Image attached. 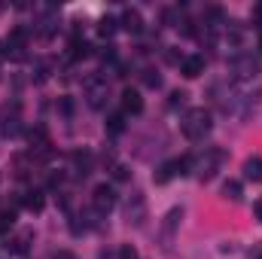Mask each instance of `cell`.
I'll return each mask as SVG.
<instances>
[{
    "label": "cell",
    "mask_w": 262,
    "mask_h": 259,
    "mask_svg": "<svg viewBox=\"0 0 262 259\" xmlns=\"http://www.w3.org/2000/svg\"><path fill=\"white\" fill-rule=\"evenodd\" d=\"M223 162H226V149L223 146H207L195 162H192V171H195V177L201 183H207V180H213L220 174Z\"/></svg>",
    "instance_id": "6da1fadb"
},
{
    "label": "cell",
    "mask_w": 262,
    "mask_h": 259,
    "mask_svg": "<svg viewBox=\"0 0 262 259\" xmlns=\"http://www.w3.org/2000/svg\"><path fill=\"white\" fill-rule=\"evenodd\" d=\"M210 128H213V119H210V110H204V107H195L183 116V134L189 140H204Z\"/></svg>",
    "instance_id": "7a4b0ae2"
},
{
    "label": "cell",
    "mask_w": 262,
    "mask_h": 259,
    "mask_svg": "<svg viewBox=\"0 0 262 259\" xmlns=\"http://www.w3.org/2000/svg\"><path fill=\"white\" fill-rule=\"evenodd\" d=\"M107 98H110V85H107V76H101V73L89 76V79H85V101H89V107L101 110V107L107 104Z\"/></svg>",
    "instance_id": "3957f363"
},
{
    "label": "cell",
    "mask_w": 262,
    "mask_h": 259,
    "mask_svg": "<svg viewBox=\"0 0 262 259\" xmlns=\"http://www.w3.org/2000/svg\"><path fill=\"white\" fill-rule=\"evenodd\" d=\"M92 207H95V213H98V217H107V213L116 207V189H113V186H107V183L95 186V192H92Z\"/></svg>",
    "instance_id": "277c9868"
},
{
    "label": "cell",
    "mask_w": 262,
    "mask_h": 259,
    "mask_svg": "<svg viewBox=\"0 0 262 259\" xmlns=\"http://www.w3.org/2000/svg\"><path fill=\"white\" fill-rule=\"evenodd\" d=\"M180 220H183V210H180V207L168 210V217H165V223H162V232H159V244H162V250H171V244H174V235H177V226H180Z\"/></svg>",
    "instance_id": "5b68a950"
},
{
    "label": "cell",
    "mask_w": 262,
    "mask_h": 259,
    "mask_svg": "<svg viewBox=\"0 0 262 259\" xmlns=\"http://www.w3.org/2000/svg\"><path fill=\"white\" fill-rule=\"evenodd\" d=\"M28 143H31V156L37 153L40 159H49L52 156V140H49V134L43 125H34V128L28 131Z\"/></svg>",
    "instance_id": "8992f818"
},
{
    "label": "cell",
    "mask_w": 262,
    "mask_h": 259,
    "mask_svg": "<svg viewBox=\"0 0 262 259\" xmlns=\"http://www.w3.org/2000/svg\"><path fill=\"white\" fill-rule=\"evenodd\" d=\"M143 220H146V198H143V192H134L128 198V204H125V223L140 229Z\"/></svg>",
    "instance_id": "52a82bcc"
},
{
    "label": "cell",
    "mask_w": 262,
    "mask_h": 259,
    "mask_svg": "<svg viewBox=\"0 0 262 259\" xmlns=\"http://www.w3.org/2000/svg\"><path fill=\"white\" fill-rule=\"evenodd\" d=\"M122 113H125V116L143 113V98H140L137 89H125V92H122Z\"/></svg>",
    "instance_id": "ba28073f"
},
{
    "label": "cell",
    "mask_w": 262,
    "mask_h": 259,
    "mask_svg": "<svg viewBox=\"0 0 262 259\" xmlns=\"http://www.w3.org/2000/svg\"><path fill=\"white\" fill-rule=\"evenodd\" d=\"M119 28H125L128 34H143V18L137 9H125L122 18H119Z\"/></svg>",
    "instance_id": "9c48e42d"
},
{
    "label": "cell",
    "mask_w": 262,
    "mask_h": 259,
    "mask_svg": "<svg viewBox=\"0 0 262 259\" xmlns=\"http://www.w3.org/2000/svg\"><path fill=\"white\" fill-rule=\"evenodd\" d=\"M180 73H183L186 79H198V76L204 73V58H201V55H189V58H183Z\"/></svg>",
    "instance_id": "30bf717a"
},
{
    "label": "cell",
    "mask_w": 262,
    "mask_h": 259,
    "mask_svg": "<svg viewBox=\"0 0 262 259\" xmlns=\"http://www.w3.org/2000/svg\"><path fill=\"white\" fill-rule=\"evenodd\" d=\"M70 159H73V171H76V177H85V174L92 171V153H89V149H76Z\"/></svg>",
    "instance_id": "8fae6325"
},
{
    "label": "cell",
    "mask_w": 262,
    "mask_h": 259,
    "mask_svg": "<svg viewBox=\"0 0 262 259\" xmlns=\"http://www.w3.org/2000/svg\"><path fill=\"white\" fill-rule=\"evenodd\" d=\"M244 177L253 180V183H262V159L259 156H250V159L244 162Z\"/></svg>",
    "instance_id": "7c38bea8"
},
{
    "label": "cell",
    "mask_w": 262,
    "mask_h": 259,
    "mask_svg": "<svg viewBox=\"0 0 262 259\" xmlns=\"http://www.w3.org/2000/svg\"><path fill=\"white\" fill-rule=\"evenodd\" d=\"M21 204H25L31 213H40V210L46 207V198H43V192H40V189H34V192H25Z\"/></svg>",
    "instance_id": "4fadbf2b"
},
{
    "label": "cell",
    "mask_w": 262,
    "mask_h": 259,
    "mask_svg": "<svg viewBox=\"0 0 262 259\" xmlns=\"http://www.w3.org/2000/svg\"><path fill=\"white\" fill-rule=\"evenodd\" d=\"M174 177H177V168H174V162H165V165H162V168L152 174V180H156L159 186H162V183H168V180H174Z\"/></svg>",
    "instance_id": "5bb4252c"
},
{
    "label": "cell",
    "mask_w": 262,
    "mask_h": 259,
    "mask_svg": "<svg viewBox=\"0 0 262 259\" xmlns=\"http://www.w3.org/2000/svg\"><path fill=\"white\" fill-rule=\"evenodd\" d=\"M241 195H244V189H241L238 180H226L223 183V198L226 201H241Z\"/></svg>",
    "instance_id": "9a60e30c"
},
{
    "label": "cell",
    "mask_w": 262,
    "mask_h": 259,
    "mask_svg": "<svg viewBox=\"0 0 262 259\" xmlns=\"http://www.w3.org/2000/svg\"><path fill=\"white\" fill-rule=\"evenodd\" d=\"M116 28H119V21H116L113 15H104V18L98 21V34H101V37H113Z\"/></svg>",
    "instance_id": "2e32d148"
},
{
    "label": "cell",
    "mask_w": 262,
    "mask_h": 259,
    "mask_svg": "<svg viewBox=\"0 0 262 259\" xmlns=\"http://www.w3.org/2000/svg\"><path fill=\"white\" fill-rule=\"evenodd\" d=\"M31 238H34V232H31V229H28V232H21V235L12 241V247H9V250H12V253H28V247H31Z\"/></svg>",
    "instance_id": "e0dca14e"
},
{
    "label": "cell",
    "mask_w": 262,
    "mask_h": 259,
    "mask_svg": "<svg viewBox=\"0 0 262 259\" xmlns=\"http://www.w3.org/2000/svg\"><path fill=\"white\" fill-rule=\"evenodd\" d=\"M107 131H110V134H122V131H125V113L107 116Z\"/></svg>",
    "instance_id": "ac0fdd59"
},
{
    "label": "cell",
    "mask_w": 262,
    "mask_h": 259,
    "mask_svg": "<svg viewBox=\"0 0 262 259\" xmlns=\"http://www.w3.org/2000/svg\"><path fill=\"white\" fill-rule=\"evenodd\" d=\"M143 85H146V89H159V85H162V76H159V70L146 67V70H143Z\"/></svg>",
    "instance_id": "d6986e66"
},
{
    "label": "cell",
    "mask_w": 262,
    "mask_h": 259,
    "mask_svg": "<svg viewBox=\"0 0 262 259\" xmlns=\"http://www.w3.org/2000/svg\"><path fill=\"white\" fill-rule=\"evenodd\" d=\"M89 55V43L85 40H73L70 43V58H85Z\"/></svg>",
    "instance_id": "ffe728a7"
},
{
    "label": "cell",
    "mask_w": 262,
    "mask_h": 259,
    "mask_svg": "<svg viewBox=\"0 0 262 259\" xmlns=\"http://www.w3.org/2000/svg\"><path fill=\"white\" fill-rule=\"evenodd\" d=\"M15 226V210L9 207V210H0V232H9Z\"/></svg>",
    "instance_id": "44dd1931"
},
{
    "label": "cell",
    "mask_w": 262,
    "mask_h": 259,
    "mask_svg": "<svg viewBox=\"0 0 262 259\" xmlns=\"http://www.w3.org/2000/svg\"><path fill=\"white\" fill-rule=\"evenodd\" d=\"M186 98H189L186 92L174 89V92H171V98H168V107H171V110H177V107H183V104H186Z\"/></svg>",
    "instance_id": "7402d4cb"
},
{
    "label": "cell",
    "mask_w": 262,
    "mask_h": 259,
    "mask_svg": "<svg viewBox=\"0 0 262 259\" xmlns=\"http://www.w3.org/2000/svg\"><path fill=\"white\" fill-rule=\"evenodd\" d=\"M3 137H12V134H18V116H12V119H6L3 122Z\"/></svg>",
    "instance_id": "603a6c76"
},
{
    "label": "cell",
    "mask_w": 262,
    "mask_h": 259,
    "mask_svg": "<svg viewBox=\"0 0 262 259\" xmlns=\"http://www.w3.org/2000/svg\"><path fill=\"white\" fill-rule=\"evenodd\" d=\"M113 177L122 183V180H128V177H131V171L125 168V165H116V168H113Z\"/></svg>",
    "instance_id": "cb8c5ba5"
},
{
    "label": "cell",
    "mask_w": 262,
    "mask_h": 259,
    "mask_svg": "<svg viewBox=\"0 0 262 259\" xmlns=\"http://www.w3.org/2000/svg\"><path fill=\"white\" fill-rule=\"evenodd\" d=\"M119 259H137V250H134L131 244H122V250H119Z\"/></svg>",
    "instance_id": "d4e9b609"
},
{
    "label": "cell",
    "mask_w": 262,
    "mask_h": 259,
    "mask_svg": "<svg viewBox=\"0 0 262 259\" xmlns=\"http://www.w3.org/2000/svg\"><path fill=\"white\" fill-rule=\"evenodd\" d=\"M253 217H256V220L262 223V195L256 198V201H253Z\"/></svg>",
    "instance_id": "484cf974"
},
{
    "label": "cell",
    "mask_w": 262,
    "mask_h": 259,
    "mask_svg": "<svg viewBox=\"0 0 262 259\" xmlns=\"http://www.w3.org/2000/svg\"><path fill=\"white\" fill-rule=\"evenodd\" d=\"M52 259H76V256H73L70 250H58V253H55V256H52Z\"/></svg>",
    "instance_id": "4316f807"
},
{
    "label": "cell",
    "mask_w": 262,
    "mask_h": 259,
    "mask_svg": "<svg viewBox=\"0 0 262 259\" xmlns=\"http://www.w3.org/2000/svg\"><path fill=\"white\" fill-rule=\"evenodd\" d=\"M259 52H262V37H259Z\"/></svg>",
    "instance_id": "83f0119b"
}]
</instances>
